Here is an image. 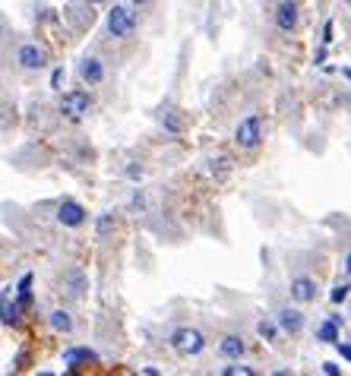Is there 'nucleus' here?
<instances>
[{
    "instance_id": "obj_25",
    "label": "nucleus",
    "mask_w": 351,
    "mask_h": 376,
    "mask_svg": "<svg viewBox=\"0 0 351 376\" xmlns=\"http://www.w3.org/2000/svg\"><path fill=\"white\" fill-rule=\"evenodd\" d=\"M323 373H326V376H339V373H342V367H339V364H333V360H326V364H323Z\"/></svg>"
},
{
    "instance_id": "obj_11",
    "label": "nucleus",
    "mask_w": 351,
    "mask_h": 376,
    "mask_svg": "<svg viewBox=\"0 0 351 376\" xmlns=\"http://www.w3.org/2000/svg\"><path fill=\"white\" fill-rule=\"evenodd\" d=\"M275 319H279L282 332L285 335H301L304 332V323H307V317H304V310H298V307H282L279 313H275Z\"/></svg>"
},
{
    "instance_id": "obj_19",
    "label": "nucleus",
    "mask_w": 351,
    "mask_h": 376,
    "mask_svg": "<svg viewBox=\"0 0 351 376\" xmlns=\"http://www.w3.org/2000/svg\"><path fill=\"white\" fill-rule=\"evenodd\" d=\"M0 310H4V326H6V329L19 323L23 304H19V300H10V288H6V291H4V297H0Z\"/></svg>"
},
{
    "instance_id": "obj_27",
    "label": "nucleus",
    "mask_w": 351,
    "mask_h": 376,
    "mask_svg": "<svg viewBox=\"0 0 351 376\" xmlns=\"http://www.w3.org/2000/svg\"><path fill=\"white\" fill-rule=\"evenodd\" d=\"M335 348H339V354L345 360H351V345H345V341H335Z\"/></svg>"
},
{
    "instance_id": "obj_3",
    "label": "nucleus",
    "mask_w": 351,
    "mask_h": 376,
    "mask_svg": "<svg viewBox=\"0 0 351 376\" xmlns=\"http://www.w3.org/2000/svg\"><path fill=\"white\" fill-rule=\"evenodd\" d=\"M96 111V101L86 89H70V92L60 95V114H64L70 124H83L89 120V114Z\"/></svg>"
},
{
    "instance_id": "obj_15",
    "label": "nucleus",
    "mask_w": 351,
    "mask_h": 376,
    "mask_svg": "<svg viewBox=\"0 0 351 376\" xmlns=\"http://www.w3.org/2000/svg\"><path fill=\"white\" fill-rule=\"evenodd\" d=\"M256 335H260L263 341H269V345H279V338L285 332H282V326H279L275 317H260L256 319Z\"/></svg>"
},
{
    "instance_id": "obj_16",
    "label": "nucleus",
    "mask_w": 351,
    "mask_h": 376,
    "mask_svg": "<svg viewBox=\"0 0 351 376\" xmlns=\"http://www.w3.org/2000/svg\"><path fill=\"white\" fill-rule=\"evenodd\" d=\"M206 171H209V177H212L215 183H225L228 174L234 171V165H231V159H228V155H212V159L206 161Z\"/></svg>"
},
{
    "instance_id": "obj_13",
    "label": "nucleus",
    "mask_w": 351,
    "mask_h": 376,
    "mask_svg": "<svg viewBox=\"0 0 351 376\" xmlns=\"http://www.w3.org/2000/svg\"><path fill=\"white\" fill-rule=\"evenodd\" d=\"M155 120H159L168 136H184V114H180L178 108H159Z\"/></svg>"
},
{
    "instance_id": "obj_14",
    "label": "nucleus",
    "mask_w": 351,
    "mask_h": 376,
    "mask_svg": "<svg viewBox=\"0 0 351 376\" xmlns=\"http://www.w3.org/2000/svg\"><path fill=\"white\" fill-rule=\"evenodd\" d=\"M96 360H98V354L92 351V348H86V345H73V348L64 351V364L70 367V370H79V367L96 364Z\"/></svg>"
},
{
    "instance_id": "obj_31",
    "label": "nucleus",
    "mask_w": 351,
    "mask_h": 376,
    "mask_svg": "<svg viewBox=\"0 0 351 376\" xmlns=\"http://www.w3.org/2000/svg\"><path fill=\"white\" fill-rule=\"evenodd\" d=\"M345 4H348V10H351V0H345Z\"/></svg>"
},
{
    "instance_id": "obj_17",
    "label": "nucleus",
    "mask_w": 351,
    "mask_h": 376,
    "mask_svg": "<svg viewBox=\"0 0 351 376\" xmlns=\"http://www.w3.org/2000/svg\"><path fill=\"white\" fill-rule=\"evenodd\" d=\"M48 326H51V332H57V335H70L76 323H73V313H70V310L57 307V310L48 313Z\"/></svg>"
},
{
    "instance_id": "obj_24",
    "label": "nucleus",
    "mask_w": 351,
    "mask_h": 376,
    "mask_svg": "<svg viewBox=\"0 0 351 376\" xmlns=\"http://www.w3.org/2000/svg\"><path fill=\"white\" fill-rule=\"evenodd\" d=\"M348 294H351V285H339V288L329 294V300H333V304H342V300H345Z\"/></svg>"
},
{
    "instance_id": "obj_9",
    "label": "nucleus",
    "mask_w": 351,
    "mask_h": 376,
    "mask_svg": "<svg viewBox=\"0 0 351 376\" xmlns=\"http://www.w3.org/2000/svg\"><path fill=\"white\" fill-rule=\"evenodd\" d=\"M54 218H57V224L76 231V228H83V224L89 222V212L79 206L76 200H60L57 203V215H54Z\"/></svg>"
},
{
    "instance_id": "obj_5",
    "label": "nucleus",
    "mask_w": 351,
    "mask_h": 376,
    "mask_svg": "<svg viewBox=\"0 0 351 376\" xmlns=\"http://www.w3.org/2000/svg\"><path fill=\"white\" fill-rule=\"evenodd\" d=\"M16 67L25 73H38L48 67V47H42L38 42H23L16 47Z\"/></svg>"
},
{
    "instance_id": "obj_1",
    "label": "nucleus",
    "mask_w": 351,
    "mask_h": 376,
    "mask_svg": "<svg viewBox=\"0 0 351 376\" xmlns=\"http://www.w3.org/2000/svg\"><path fill=\"white\" fill-rule=\"evenodd\" d=\"M105 35L111 42H130L137 35V6L114 4L105 16Z\"/></svg>"
},
{
    "instance_id": "obj_23",
    "label": "nucleus",
    "mask_w": 351,
    "mask_h": 376,
    "mask_svg": "<svg viewBox=\"0 0 351 376\" xmlns=\"http://www.w3.org/2000/svg\"><path fill=\"white\" fill-rule=\"evenodd\" d=\"M130 209H133V212H143V209H146V193H143V190H133Z\"/></svg>"
},
{
    "instance_id": "obj_2",
    "label": "nucleus",
    "mask_w": 351,
    "mask_h": 376,
    "mask_svg": "<svg viewBox=\"0 0 351 376\" xmlns=\"http://www.w3.org/2000/svg\"><path fill=\"white\" fill-rule=\"evenodd\" d=\"M266 139V124H263V114H247L234 124V133H231V142L241 149V152H256Z\"/></svg>"
},
{
    "instance_id": "obj_22",
    "label": "nucleus",
    "mask_w": 351,
    "mask_h": 376,
    "mask_svg": "<svg viewBox=\"0 0 351 376\" xmlns=\"http://www.w3.org/2000/svg\"><path fill=\"white\" fill-rule=\"evenodd\" d=\"M29 285H32V275H23V282H19V291H16V300L23 304V310H29V307H32V291H29Z\"/></svg>"
},
{
    "instance_id": "obj_29",
    "label": "nucleus",
    "mask_w": 351,
    "mask_h": 376,
    "mask_svg": "<svg viewBox=\"0 0 351 376\" xmlns=\"http://www.w3.org/2000/svg\"><path fill=\"white\" fill-rule=\"evenodd\" d=\"M127 4H130V6H137V10H146V6H149L152 0H127Z\"/></svg>"
},
{
    "instance_id": "obj_12",
    "label": "nucleus",
    "mask_w": 351,
    "mask_h": 376,
    "mask_svg": "<svg viewBox=\"0 0 351 376\" xmlns=\"http://www.w3.org/2000/svg\"><path fill=\"white\" fill-rule=\"evenodd\" d=\"M219 354L225 360H241L247 354V338L244 335H238V332H228V335H221V341H219Z\"/></svg>"
},
{
    "instance_id": "obj_30",
    "label": "nucleus",
    "mask_w": 351,
    "mask_h": 376,
    "mask_svg": "<svg viewBox=\"0 0 351 376\" xmlns=\"http://www.w3.org/2000/svg\"><path fill=\"white\" fill-rule=\"evenodd\" d=\"M83 6H101V4H108V0H79Z\"/></svg>"
},
{
    "instance_id": "obj_18",
    "label": "nucleus",
    "mask_w": 351,
    "mask_h": 376,
    "mask_svg": "<svg viewBox=\"0 0 351 376\" xmlns=\"http://www.w3.org/2000/svg\"><path fill=\"white\" fill-rule=\"evenodd\" d=\"M114 234H117V215H114V212H101L96 218V237L101 244H108Z\"/></svg>"
},
{
    "instance_id": "obj_20",
    "label": "nucleus",
    "mask_w": 351,
    "mask_h": 376,
    "mask_svg": "<svg viewBox=\"0 0 351 376\" xmlns=\"http://www.w3.org/2000/svg\"><path fill=\"white\" fill-rule=\"evenodd\" d=\"M339 323H342V317H329L326 323L316 326V341H329V345H335V341H339Z\"/></svg>"
},
{
    "instance_id": "obj_6",
    "label": "nucleus",
    "mask_w": 351,
    "mask_h": 376,
    "mask_svg": "<svg viewBox=\"0 0 351 376\" xmlns=\"http://www.w3.org/2000/svg\"><path fill=\"white\" fill-rule=\"evenodd\" d=\"M76 76H79V83H83V86L96 89V86H101L108 79V67H105V60H101L98 54H83L79 64H76Z\"/></svg>"
},
{
    "instance_id": "obj_4",
    "label": "nucleus",
    "mask_w": 351,
    "mask_h": 376,
    "mask_svg": "<svg viewBox=\"0 0 351 376\" xmlns=\"http://www.w3.org/2000/svg\"><path fill=\"white\" fill-rule=\"evenodd\" d=\"M168 345L180 358H200L206 351V335L200 329H193V326H178V329L168 335Z\"/></svg>"
},
{
    "instance_id": "obj_7",
    "label": "nucleus",
    "mask_w": 351,
    "mask_h": 376,
    "mask_svg": "<svg viewBox=\"0 0 351 376\" xmlns=\"http://www.w3.org/2000/svg\"><path fill=\"white\" fill-rule=\"evenodd\" d=\"M272 25L282 32V35H294L301 25V10L294 0H279L272 6Z\"/></svg>"
},
{
    "instance_id": "obj_8",
    "label": "nucleus",
    "mask_w": 351,
    "mask_h": 376,
    "mask_svg": "<svg viewBox=\"0 0 351 376\" xmlns=\"http://www.w3.org/2000/svg\"><path fill=\"white\" fill-rule=\"evenodd\" d=\"M60 291H64L70 300L86 297V291H89V275H86L79 266H70V269L60 275Z\"/></svg>"
},
{
    "instance_id": "obj_26",
    "label": "nucleus",
    "mask_w": 351,
    "mask_h": 376,
    "mask_svg": "<svg viewBox=\"0 0 351 376\" xmlns=\"http://www.w3.org/2000/svg\"><path fill=\"white\" fill-rule=\"evenodd\" d=\"M60 86H64V70H54V76H51V89H57V92H60Z\"/></svg>"
},
{
    "instance_id": "obj_21",
    "label": "nucleus",
    "mask_w": 351,
    "mask_h": 376,
    "mask_svg": "<svg viewBox=\"0 0 351 376\" xmlns=\"http://www.w3.org/2000/svg\"><path fill=\"white\" fill-rule=\"evenodd\" d=\"M219 373H221V376H253L256 370H253V367H247V364H241V360H231V364L221 367Z\"/></svg>"
},
{
    "instance_id": "obj_10",
    "label": "nucleus",
    "mask_w": 351,
    "mask_h": 376,
    "mask_svg": "<svg viewBox=\"0 0 351 376\" xmlns=\"http://www.w3.org/2000/svg\"><path fill=\"white\" fill-rule=\"evenodd\" d=\"M316 291H320V285H316L313 275H294L292 282H288V294H292L294 304H313Z\"/></svg>"
},
{
    "instance_id": "obj_28",
    "label": "nucleus",
    "mask_w": 351,
    "mask_h": 376,
    "mask_svg": "<svg viewBox=\"0 0 351 376\" xmlns=\"http://www.w3.org/2000/svg\"><path fill=\"white\" fill-rule=\"evenodd\" d=\"M342 272H345V275L351 278V250L345 253V256H342Z\"/></svg>"
}]
</instances>
